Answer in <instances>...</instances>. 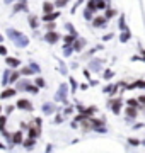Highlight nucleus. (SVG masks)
<instances>
[{
	"mask_svg": "<svg viewBox=\"0 0 145 153\" xmlns=\"http://www.w3.org/2000/svg\"><path fill=\"white\" fill-rule=\"evenodd\" d=\"M75 38H77V34H67V36H65V38H63V41H65V44H72L73 41H75Z\"/></svg>",
	"mask_w": 145,
	"mask_h": 153,
	"instance_id": "obj_29",
	"label": "nucleus"
},
{
	"mask_svg": "<svg viewBox=\"0 0 145 153\" xmlns=\"http://www.w3.org/2000/svg\"><path fill=\"white\" fill-rule=\"evenodd\" d=\"M68 4V0H56L55 2V7H65Z\"/></svg>",
	"mask_w": 145,
	"mask_h": 153,
	"instance_id": "obj_40",
	"label": "nucleus"
},
{
	"mask_svg": "<svg viewBox=\"0 0 145 153\" xmlns=\"http://www.w3.org/2000/svg\"><path fill=\"white\" fill-rule=\"evenodd\" d=\"M55 10V4H51L46 0L45 4H43V14H48V12H53Z\"/></svg>",
	"mask_w": 145,
	"mask_h": 153,
	"instance_id": "obj_18",
	"label": "nucleus"
},
{
	"mask_svg": "<svg viewBox=\"0 0 145 153\" xmlns=\"http://www.w3.org/2000/svg\"><path fill=\"white\" fill-rule=\"evenodd\" d=\"M7 36H9V39H10L12 43L16 44L17 48H26L29 44V38L28 36H24L21 31H17V29H7Z\"/></svg>",
	"mask_w": 145,
	"mask_h": 153,
	"instance_id": "obj_1",
	"label": "nucleus"
},
{
	"mask_svg": "<svg viewBox=\"0 0 145 153\" xmlns=\"http://www.w3.org/2000/svg\"><path fill=\"white\" fill-rule=\"evenodd\" d=\"M126 88H128V90H133V88H145V82L144 80H137V82H133L132 85H126Z\"/></svg>",
	"mask_w": 145,
	"mask_h": 153,
	"instance_id": "obj_17",
	"label": "nucleus"
},
{
	"mask_svg": "<svg viewBox=\"0 0 145 153\" xmlns=\"http://www.w3.org/2000/svg\"><path fill=\"white\" fill-rule=\"evenodd\" d=\"M16 107L17 109H22V111H33V104H31V100H28V99H19L16 102Z\"/></svg>",
	"mask_w": 145,
	"mask_h": 153,
	"instance_id": "obj_6",
	"label": "nucleus"
},
{
	"mask_svg": "<svg viewBox=\"0 0 145 153\" xmlns=\"http://www.w3.org/2000/svg\"><path fill=\"white\" fill-rule=\"evenodd\" d=\"M87 9L92 10V12L97 10V0H89V2H87Z\"/></svg>",
	"mask_w": 145,
	"mask_h": 153,
	"instance_id": "obj_30",
	"label": "nucleus"
},
{
	"mask_svg": "<svg viewBox=\"0 0 145 153\" xmlns=\"http://www.w3.org/2000/svg\"><path fill=\"white\" fill-rule=\"evenodd\" d=\"M140 60H142V58H140V56H137V55H135L133 58H132V61H140Z\"/></svg>",
	"mask_w": 145,
	"mask_h": 153,
	"instance_id": "obj_54",
	"label": "nucleus"
},
{
	"mask_svg": "<svg viewBox=\"0 0 145 153\" xmlns=\"http://www.w3.org/2000/svg\"><path fill=\"white\" fill-rule=\"evenodd\" d=\"M5 63H7L9 68H17V66L21 65V60H19V58H14V56H7Z\"/></svg>",
	"mask_w": 145,
	"mask_h": 153,
	"instance_id": "obj_13",
	"label": "nucleus"
},
{
	"mask_svg": "<svg viewBox=\"0 0 145 153\" xmlns=\"http://www.w3.org/2000/svg\"><path fill=\"white\" fill-rule=\"evenodd\" d=\"M102 92H104V94H111V95H113V94L118 92V85H106V87L102 88Z\"/></svg>",
	"mask_w": 145,
	"mask_h": 153,
	"instance_id": "obj_20",
	"label": "nucleus"
},
{
	"mask_svg": "<svg viewBox=\"0 0 145 153\" xmlns=\"http://www.w3.org/2000/svg\"><path fill=\"white\" fill-rule=\"evenodd\" d=\"M58 65H60V71L63 73V75H68V70H67V66H65V63L61 60H58Z\"/></svg>",
	"mask_w": 145,
	"mask_h": 153,
	"instance_id": "obj_34",
	"label": "nucleus"
},
{
	"mask_svg": "<svg viewBox=\"0 0 145 153\" xmlns=\"http://www.w3.org/2000/svg\"><path fill=\"white\" fill-rule=\"evenodd\" d=\"M85 46H87V41H85V39H82V38H75V41L72 43L73 51H84Z\"/></svg>",
	"mask_w": 145,
	"mask_h": 153,
	"instance_id": "obj_7",
	"label": "nucleus"
},
{
	"mask_svg": "<svg viewBox=\"0 0 145 153\" xmlns=\"http://www.w3.org/2000/svg\"><path fill=\"white\" fill-rule=\"evenodd\" d=\"M67 92H68V85L67 83H61L60 88H58L56 94H55V100L56 102H65V104H67L68 102L67 100Z\"/></svg>",
	"mask_w": 145,
	"mask_h": 153,
	"instance_id": "obj_2",
	"label": "nucleus"
},
{
	"mask_svg": "<svg viewBox=\"0 0 145 153\" xmlns=\"http://www.w3.org/2000/svg\"><path fill=\"white\" fill-rule=\"evenodd\" d=\"M58 17H60V12L53 10V12H48V14H43V19H41V21L43 22H53V21H56Z\"/></svg>",
	"mask_w": 145,
	"mask_h": 153,
	"instance_id": "obj_11",
	"label": "nucleus"
},
{
	"mask_svg": "<svg viewBox=\"0 0 145 153\" xmlns=\"http://www.w3.org/2000/svg\"><path fill=\"white\" fill-rule=\"evenodd\" d=\"M12 111H14V105H9V107H7V109H5V112H7V114H9V112H12Z\"/></svg>",
	"mask_w": 145,
	"mask_h": 153,
	"instance_id": "obj_51",
	"label": "nucleus"
},
{
	"mask_svg": "<svg viewBox=\"0 0 145 153\" xmlns=\"http://www.w3.org/2000/svg\"><path fill=\"white\" fill-rule=\"evenodd\" d=\"M121 105H123L121 99H109V100H108V107H109L114 114H120V112H121Z\"/></svg>",
	"mask_w": 145,
	"mask_h": 153,
	"instance_id": "obj_4",
	"label": "nucleus"
},
{
	"mask_svg": "<svg viewBox=\"0 0 145 153\" xmlns=\"http://www.w3.org/2000/svg\"><path fill=\"white\" fill-rule=\"evenodd\" d=\"M128 143L132 146H140V140H137V138H128Z\"/></svg>",
	"mask_w": 145,
	"mask_h": 153,
	"instance_id": "obj_38",
	"label": "nucleus"
},
{
	"mask_svg": "<svg viewBox=\"0 0 145 153\" xmlns=\"http://www.w3.org/2000/svg\"><path fill=\"white\" fill-rule=\"evenodd\" d=\"M140 128H144V124H142V123H138V124L133 126V129H140Z\"/></svg>",
	"mask_w": 145,
	"mask_h": 153,
	"instance_id": "obj_52",
	"label": "nucleus"
},
{
	"mask_svg": "<svg viewBox=\"0 0 145 153\" xmlns=\"http://www.w3.org/2000/svg\"><path fill=\"white\" fill-rule=\"evenodd\" d=\"M61 121H63V117H61V116H56V117H55V123H61Z\"/></svg>",
	"mask_w": 145,
	"mask_h": 153,
	"instance_id": "obj_53",
	"label": "nucleus"
},
{
	"mask_svg": "<svg viewBox=\"0 0 145 153\" xmlns=\"http://www.w3.org/2000/svg\"><path fill=\"white\" fill-rule=\"evenodd\" d=\"M0 55H2V56H5V55H7V48H5V46H4L2 43H0Z\"/></svg>",
	"mask_w": 145,
	"mask_h": 153,
	"instance_id": "obj_44",
	"label": "nucleus"
},
{
	"mask_svg": "<svg viewBox=\"0 0 145 153\" xmlns=\"http://www.w3.org/2000/svg\"><path fill=\"white\" fill-rule=\"evenodd\" d=\"M82 2H84V0H77V2H75V5L72 7V14H73V12H75V10H77V7L80 5V4H82Z\"/></svg>",
	"mask_w": 145,
	"mask_h": 153,
	"instance_id": "obj_45",
	"label": "nucleus"
},
{
	"mask_svg": "<svg viewBox=\"0 0 145 153\" xmlns=\"http://www.w3.org/2000/svg\"><path fill=\"white\" fill-rule=\"evenodd\" d=\"M43 39H45L48 44H56L58 41H60V34L56 33L55 29H53V31H48V33L43 36Z\"/></svg>",
	"mask_w": 145,
	"mask_h": 153,
	"instance_id": "obj_5",
	"label": "nucleus"
},
{
	"mask_svg": "<svg viewBox=\"0 0 145 153\" xmlns=\"http://www.w3.org/2000/svg\"><path fill=\"white\" fill-rule=\"evenodd\" d=\"M92 26H94L96 29L97 27H104V26H106V22H108V19L104 16H96V17H92Z\"/></svg>",
	"mask_w": 145,
	"mask_h": 153,
	"instance_id": "obj_8",
	"label": "nucleus"
},
{
	"mask_svg": "<svg viewBox=\"0 0 145 153\" xmlns=\"http://www.w3.org/2000/svg\"><path fill=\"white\" fill-rule=\"evenodd\" d=\"M21 128H22V129H28L29 126H28V124H26V123H21Z\"/></svg>",
	"mask_w": 145,
	"mask_h": 153,
	"instance_id": "obj_55",
	"label": "nucleus"
},
{
	"mask_svg": "<svg viewBox=\"0 0 145 153\" xmlns=\"http://www.w3.org/2000/svg\"><path fill=\"white\" fill-rule=\"evenodd\" d=\"M120 29H121V31H123V29H126V24H125V16L120 17Z\"/></svg>",
	"mask_w": 145,
	"mask_h": 153,
	"instance_id": "obj_41",
	"label": "nucleus"
},
{
	"mask_svg": "<svg viewBox=\"0 0 145 153\" xmlns=\"http://www.w3.org/2000/svg\"><path fill=\"white\" fill-rule=\"evenodd\" d=\"M96 111H97V109H96L94 105H92V107H87V109H85V107H84V109L80 111V112H82V114H84V116H85V117H90V116L94 114Z\"/></svg>",
	"mask_w": 145,
	"mask_h": 153,
	"instance_id": "obj_23",
	"label": "nucleus"
},
{
	"mask_svg": "<svg viewBox=\"0 0 145 153\" xmlns=\"http://www.w3.org/2000/svg\"><path fill=\"white\" fill-rule=\"evenodd\" d=\"M92 14H94L92 10H89V9H85V10H84V19H85V21H92V17H94Z\"/></svg>",
	"mask_w": 145,
	"mask_h": 153,
	"instance_id": "obj_33",
	"label": "nucleus"
},
{
	"mask_svg": "<svg viewBox=\"0 0 145 153\" xmlns=\"http://www.w3.org/2000/svg\"><path fill=\"white\" fill-rule=\"evenodd\" d=\"M125 112L128 114V119H133V117L138 116V107H132V105H128V107L125 109Z\"/></svg>",
	"mask_w": 145,
	"mask_h": 153,
	"instance_id": "obj_16",
	"label": "nucleus"
},
{
	"mask_svg": "<svg viewBox=\"0 0 145 153\" xmlns=\"http://www.w3.org/2000/svg\"><path fill=\"white\" fill-rule=\"evenodd\" d=\"M87 88H89V83H82L80 85V90H87Z\"/></svg>",
	"mask_w": 145,
	"mask_h": 153,
	"instance_id": "obj_49",
	"label": "nucleus"
},
{
	"mask_svg": "<svg viewBox=\"0 0 145 153\" xmlns=\"http://www.w3.org/2000/svg\"><path fill=\"white\" fill-rule=\"evenodd\" d=\"M41 111H43V114H53L56 111L55 104H51V102H45V104L41 105Z\"/></svg>",
	"mask_w": 145,
	"mask_h": 153,
	"instance_id": "obj_14",
	"label": "nucleus"
},
{
	"mask_svg": "<svg viewBox=\"0 0 145 153\" xmlns=\"http://www.w3.org/2000/svg\"><path fill=\"white\" fill-rule=\"evenodd\" d=\"M2 41H4V38H2V34H0V43H2Z\"/></svg>",
	"mask_w": 145,
	"mask_h": 153,
	"instance_id": "obj_57",
	"label": "nucleus"
},
{
	"mask_svg": "<svg viewBox=\"0 0 145 153\" xmlns=\"http://www.w3.org/2000/svg\"><path fill=\"white\" fill-rule=\"evenodd\" d=\"M10 68H7V70H4V73H2V85H7L9 83V76H10Z\"/></svg>",
	"mask_w": 145,
	"mask_h": 153,
	"instance_id": "obj_21",
	"label": "nucleus"
},
{
	"mask_svg": "<svg viewBox=\"0 0 145 153\" xmlns=\"http://www.w3.org/2000/svg\"><path fill=\"white\" fill-rule=\"evenodd\" d=\"M102 63H104V60H101V58H94V60H90L89 61V70L99 71L101 68H102Z\"/></svg>",
	"mask_w": 145,
	"mask_h": 153,
	"instance_id": "obj_9",
	"label": "nucleus"
},
{
	"mask_svg": "<svg viewBox=\"0 0 145 153\" xmlns=\"http://www.w3.org/2000/svg\"><path fill=\"white\" fill-rule=\"evenodd\" d=\"M22 140H24V136H22V131H21V129L12 133V136H10V143H12V145H22Z\"/></svg>",
	"mask_w": 145,
	"mask_h": 153,
	"instance_id": "obj_10",
	"label": "nucleus"
},
{
	"mask_svg": "<svg viewBox=\"0 0 145 153\" xmlns=\"http://www.w3.org/2000/svg\"><path fill=\"white\" fill-rule=\"evenodd\" d=\"M104 10H106V16H104V17H106L108 21H109L111 17H114V16H116V10H114V9H111L109 5H108L106 9H104Z\"/></svg>",
	"mask_w": 145,
	"mask_h": 153,
	"instance_id": "obj_28",
	"label": "nucleus"
},
{
	"mask_svg": "<svg viewBox=\"0 0 145 153\" xmlns=\"http://www.w3.org/2000/svg\"><path fill=\"white\" fill-rule=\"evenodd\" d=\"M70 85H72V90H77V82L73 76H70Z\"/></svg>",
	"mask_w": 145,
	"mask_h": 153,
	"instance_id": "obj_43",
	"label": "nucleus"
},
{
	"mask_svg": "<svg viewBox=\"0 0 145 153\" xmlns=\"http://www.w3.org/2000/svg\"><path fill=\"white\" fill-rule=\"evenodd\" d=\"M65 29H67L68 33L77 34V31H75V27H73V24H70V22H65Z\"/></svg>",
	"mask_w": 145,
	"mask_h": 153,
	"instance_id": "obj_35",
	"label": "nucleus"
},
{
	"mask_svg": "<svg viewBox=\"0 0 145 153\" xmlns=\"http://www.w3.org/2000/svg\"><path fill=\"white\" fill-rule=\"evenodd\" d=\"M36 85H38L39 88H45L46 87V82H45V78H41V76H38V78H36Z\"/></svg>",
	"mask_w": 145,
	"mask_h": 153,
	"instance_id": "obj_32",
	"label": "nucleus"
},
{
	"mask_svg": "<svg viewBox=\"0 0 145 153\" xmlns=\"http://www.w3.org/2000/svg\"><path fill=\"white\" fill-rule=\"evenodd\" d=\"M28 85H29V80H22V82H19V88L17 90H26Z\"/></svg>",
	"mask_w": 145,
	"mask_h": 153,
	"instance_id": "obj_37",
	"label": "nucleus"
},
{
	"mask_svg": "<svg viewBox=\"0 0 145 153\" xmlns=\"http://www.w3.org/2000/svg\"><path fill=\"white\" fill-rule=\"evenodd\" d=\"M19 73H21L22 76H31L34 71H33V68H31V66H24V68H21V71H19Z\"/></svg>",
	"mask_w": 145,
	"mask_h": 153,
	"instance_id": "obj_25",
	"label": "nucleus"
},
{
	"mask_svg": "<svg viewBox=\"0 0 145 153\" xmlns=\"http://www.w3.org/2000/svg\"><path fill=\"white\" fill-rule=\"evenodd\" d=\"M104 41H109V39H113V33H109V34H106V36H104Z\"/></svg>",
	"mask_w": 145,
	"mask_h": 153,
	"instance_id": "obj_47",
	"label": "nucleus"
},
{
	"mask_svg": "<svg viewBox=\"0 0 145 153\" xmlns=\"http://www.w3.org/2000/svg\"><path fill=\"white\" fill-rule=\"evenodd\" d=\"M138 102H140V104H145V95H140V97H138Z\"/></svg>",
	"mask_w": 145,
	"mask_h": 153,
	"instance_id": "obj_50",
	"label": "nucleus"
},
{
	"mask_svg": "<svg viewBox=\"0 0 145 153\" xmlns=\"http://www.w3.org/2000/svg\"><path fill=\"white\" fill-rule=\"evenodd\" d=\"M0 111H2V107H0Z\"/></svg>",
	"mask_w": 145,
	"mask_h": 153,
	"instance_id": "obj_59",
	"label": "nucleus"
},
{
	"mask_svg": "<svg viewBox=\"0 0 145 153\" xmlns=\"http://www.w3.org/2000/svg\"><path fill=\"white\" fill-rule=\"evenodd\" d=\"M4 2H5V4H12V2H14V0H4Z\"/></svg>",
	"mask_w": 145,
	"mask_h": 153,
	"instance_id": "obj_56",
	"label": "nucleus"
},
{
	"mask_svg": "<svg viewBox=\"0 0 145 153\" xmlns=\"http://www.w3.org/2000/svg\"><path fill=\"white\" fill-rule=\"evenodd\" d=\"M126 104L132 105V107H138V109H140V102H138V99H128V100H126Z\"/></svg>",
	"mask_w": 145,
	"mask_h": 153,
	"instance_id": "obj_31",
	"label": "nucleus"
},
{
	"mask_svg": "<svg viewBox=\"0 0 145 153\" xmlns=\"http://www.w3.org/2000/svg\"><path fill=\"white\" fill-rule=\"evenodd\" d=\"M28 22H29V26H31L33 29H36L39 26V21H38V17H36V16H29Z\"/></svg>",
	"mask_w": 145,
	"mask_h": 153,
	"instance_id": "obj_22",
	"label": "nucleus"
},
{
	"mask_svg": "<svg viewBox=\"0 0 145 153\" xmlns=\"http://www.w3.org/2000/svg\"><path fill=\"white\" fill-rule=\"evenodd\" d=\"M84 76L90 80V70H84Z\"/></svg>",
	"mask_w": 145,
	"mask_h": 153,
	"instance_id": "obj_48",
	"label": "nucleus"
},
{
	"mask_svg": "<svg viewBox=\"0 0 145 153\" xmlns=\"http://www.w3.org/2000/svg\"><path fill=\"white\" fill-rule=\"evenodd\" d=\"M55 29V21L53 22H48V31H53Z\"/></svg>",
	"mask_w": 145,
	"mask_h": 153,
	"instance_id": "obj_46",
	"label": "nucleus"
},
{
	"mask_svg": "<svg viewBox=\"0 0 145 153\" xmlns=\"http://www.w3.org/2000/svg\"><path fill=\"white\" fill-rule=\"evenodd\" d=\"M29 66L33 68V71H34V73H41V68H39V65H36L34 61H31V63H29Z\"/></svg>",
	"mask_w": 145,
	"mask_h": 153,
	"instance_id": "obj_36",
	"label": "nucleus"
},
{
	"mask_svg": "<svg viewBox=\"0 0 145 153\" xmlns=\"http://www.w3.org/2000/svg\"><path fill=\"white\" fill-rule=\"evenodd\" d=\"M113 76H114V71H113V70H106V71H104V78H106V80H109V78H113Z\"/></svg>",
	"mask_w": 145,
	"mask_h": 153,
	"instance_id": "obj_39",
	"label": "nucleus"
},
{
	"mask_svg": "<svg viewBox=\"0 0 145 153\" xmlns=\"http://www.w3.org/2000/svg\"><path fill=\"white\" fill-rule=\"evenodd\" d=\"M16 94H17V88H5L4 92L0 94V99H2V100H5V99L16 97Z\"/></svg>",
	"mask_w": 145,
	"mask_h": 153,
	"instance_id": "obj_12",
	"label": "nucleus"
},
{
	"mask_svg": "<svg viewBox=\"0 0 145 153\" xmlns=\"http://www.w3.org/2000/svg\"><path fill=\"white\" fill-rule=\"evenodd\" d=\"M130 36H132V34L128 33V29H123L121 36H120V41H121V43H126V41H130Z\"/></svg>",
	"mask_w": 145,
	"mask_h": 153,
	"instance_id": "obj_26",
	"label": "nucleus"
},
{
	"mask_svg": "<svg viewBox=\"0 0 145 153\" xmlns=\"http://www.w3.org/2000/svg\"><path fill=\"white\" fill-rule=\"evenodd\" d=\"M106 2H108V4H109V0H106ZM109 5H111V4H109Z\"/></svg>",
	"mask_w": 145,
	"mask_h": 153,
	"instance_id": "obj_58",
	"label": "nucleus"
},
{
	"mask_svg": "<svg viewBox=\"0 0 145 153\" xmlns=\"http://www.w3.org/2000/svg\"><path fill=\"white\" fill-rule=\"evenodd\" d=\"M19 76H21V73L19 71H10V76H9V83H14V82H17L19 80Z\"/></svg>",
	"mask_w": 145,
	"mask_h": 153,
	"instance_id": "obj_27",
	"label": "nucleus"
},
{
	"mask_svg": "<svg viewBox=\"0 0 145 153\" xmlns=\"http://www.w3.org/2000/svg\"><path fill=\"white\" fill-rule=\"evenodd\" d=\"M26 5H28V4H26V0L16 4V5H14V14H16V12H21V10H26Z\"/></svg>",
	"mask_w": 145,
	"mask_h": 153,
	"instance_id": "obj_24",
	"label": "nucleus"
},
{
	"mask_svg": "<svg viewBox=\"0 0 145 153\" xmlns=\"http://www.w3.org/2000/svg\"><path fill=\"white\" fill-rule=\"evenodd\" d=\"M72 53H73L72 44H63V56L68 58V56H72Z\"/></svg>",
	"mask_w": 145,
	"mask_h": 153,
	"instance_id": "obj_19",
	"label": "nucleus"
},
{
	"mask_svg": "<svg viewBox=\"0 0 145 153\" xmlns=\"http://www.w3.org/2000/svg\"><path fill=\"white\" fill-rule=\"evenodd\" d=\"M90 129H94L97 133H108V128L104 126L102 119H90Z\"/></svg>",
	"mask_w": 145,
	"mask_h": 153,
	"instance_id": "obj_3",
	"label": "nucleus"
},
{
	"mask_svg": "<svg viewBox=\"0 0 145 153\" xmlns=\"http://www.w3.org/2000/svg\"><path fill=\"white\" fill-rule=\"evenodd\" d=\"M22 145H24L26 150H33L34 145H36V138H34V136H28L26 140H22Z\"/></svg>",
	"mask_w": 145,
	"mask_h": 153,
	"instance_id": "obj_15",
	"label": "nucleus"
},
{
	"mask_svg": "<svg viewBox=\"0 0 145 153\" xmlns=\"http://www.w3.org/2000/svg\"><path fill=\"white\" fill-rule=\"evenodd\" d=\"M63 114H65V116L73 114V107H72V105H70V107H65V111H63Z\"/></svg>",
	"mask_w": 145,
	"mask_h": 153,
	"instance_id": "obj_42",
	"label": "nucleus"
}]
</instances>
